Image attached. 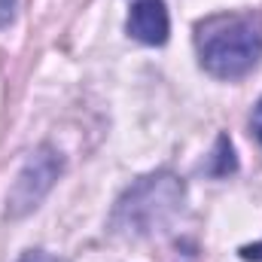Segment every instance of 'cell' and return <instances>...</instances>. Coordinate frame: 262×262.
Masks as SVG:
<instances>
[{
  "label": "cell",
  "mask_w": 262,
  "mask_h": 262,
  "mask_svg": "<svg viewBox=\"0 0 262 262\" xmlns=\"http://www.w3.org/2000/svg\"><path fill=\"white\" fill-rule=\"evenodd\" d=\"M250 128H253V134H256V140L262 143V98H259V104L253 107V116H250Z\"/></svg>",
  "instance_id": "8"
},
{
  "label": "cell",
  "mask_w": 262,
  "mask_h": 262,
  "mask_svg": "<svg viewBox=\"0 0 262 262\" xmlns=\"http://www.w3.org/2000/svg\"><path fill=\"white\" fill-rule=\"evenodd\" d=\"M128 34L143 46H162L171 34V18L162 0H134L128 12Z\"/></svg>",
  "instance_id": "4"
},
{
  "label": "cell",
  "mask_w": 262,
  "mask_h": 262,
  "mask_svg": "<svg viewBox=\"0 0 262 262\" xmlns=\"http://www.w3.org/2000/svg\"><path fill=\"white\" fill-rule=\"evenodd\" d=\"M183 183L171 171L146 174L134 186L125 189V195L116 201L113 210V229L128 238H146L174 223V216L183 210Z\"/></svg>",
  "instance_id": "2"
},
{
  "label": "cell",
  "mask_w": 262,
  "mask_h": 262,
  "mask_svg": "<svg viewBox=\"0 0 262 262\" xmlns=\"http://www.w3.org/2000/svg\"><path fill=\"white\" fill-rule=\"evenodd\" d=\"M201 67L216 79H241L262 61V18L253 12H216L195 25Z\"/></svg>",
  "instance_id": "1"
},
{
  "label": "cell",
  "mask_w": 262,
  "mask_h": 262,
  "mask_svg": "<svg viewBox=\"0 0 262 262\" xmlns=\"http://www.w3.org/2000/svg\"><path fill=\"white\" fill-rule=\"evenodd\" d=\"M61 174V156L52 149V146H40L37 152H31V159L25 162V168L18 171L12 189H9V198H6V213L9 216H25L31 213L46 192L55 186Z\"/></svg>",
  "instance_id": "3"
},
{
  "label": "cell",
  "mask_w": 262,
  "mask_h": 262,
  "mask_svg": "<svg viewBox=\"0 0 262 262\" xmlns=\"http://www.w3.org/2000/svg\"><path fill=\"white\" fill-rule=\"evenodd\" d=\"M18 262H64V259H58V256H49L46 250H28V253H25Z\"/></svg>",
  "instance_id": "6"
},
{
  "label": "cell",
  "mask_w": 262,
  "mask_h": 262,
  "mask_svg": "<svg viewBox=\"0 0 262 262\" xmlns=\"http://www.w3.org/2000/svg\"><path fill=\"white\" fill-rule=\"evenodd\" d=\"M241 259L262 262V241H259V244H247V247H241Z\"/></svg>",
  "instance_id": "7"
},
{
  "label": "cell",
  "mask_w": 262,
  "mask_h": 262,
  "mask_svg": "<svg viewBox=\"0 0 262 262\" xmlns=\"http://www.w3.org/2000/svg\"><path fill=\"white\" fill-rule=\"evenodd\" d=\"M238 171V159H235V149H232V140L226 134L216 137V149H213V162L207 165V174L210 177H229Z\"/></svg>",
  "instance_id": "5"
}]
</instances>
